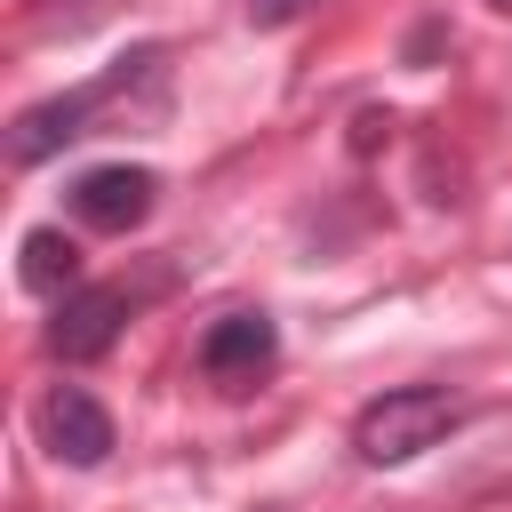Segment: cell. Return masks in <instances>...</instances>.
<instances>
[{
  "mask_svg": "<svg viewBox=\"0 0 512 512\" xmlns=\"http://www.w3.org/2000/svg\"><path fill=\"white\" fill-rule=\"evenodd\" d=\"M464 400L440 392V384H400V392H376L360 416H352V456L360 464H408L424 448H440L456 432Z\"/></svg>",
  "mask_w": 512,
  "mask_h": 512,
  "instance_id": "obj_1",
  "label": "cell"
},
{
  "mask_svg": "<svg viewBox=\"0 0 512 512\" xmlns=\"http://www.w3.org/2000/svg\"><path fill=\"white\" fill-rule=\"evenodd\" d=\"M152 72H160V48H136V56H120L104 80H80V88H64V96H48V104H24V112H16V136H8L16 168H40V160L64 152L72 136H88L96 112H104L112 96H128V80H152Z\"/></svg>",
  "mask_w": 512,
  "mask_h": 512,
  "instance_id": "obj_2",
  "label": "cell"
},
{
  "mask_svg": "<svg viewBox=\"0 0 512 512\" xmlns=\"http://www.w3.org/2000/svg\"><path fill=\"white\" fill-rule=\"evenodd\" d=\"M40 440H48V456L56 464H72V472H96L104 456H112V408L96 400V392H80V384H56L48 400H40Z\"/></svg>",
  "mask_w": 512,
  "mask_h": 512,
  "instance_id": "obj_3",
  "label": "cell"
},
{
  "mask_svg": "<svg viewBox=\"0 0 512 512\" xmlns=\"http://www.w3.org/2000/svg\"><path fill=\"white\" fill-rule=\"evenodd\" d=\"M152 200H160V176L136 168V160H104V168H88L72 184V216L88 232H136L152 216Z\"/></svg>",
  "mask_w": 512,
  "mask_h": 512,
  "instance_id": "obj_4",
  "label": "cell"
},
{
  "mask_svg": "<svg viewBox=\"0 0 512 512\" xmlns=\"http://www.w3.org/2000/svg\"><path fill=\"white\" fill-rule=\"evenodd\" d=\"M192 360H200V376H216V384H256V376L280 360V328H272L264 312H224V320L200 328Z\"/></svg>",
  "mask_w": 512,
  "mask_h": 512,
  "instance_id": "obj_5",
  "label": "cell"
},
{
  "mask_svg": "<svg viewBox=\"0 0 512 512\" xmlns=\"http://www.w3.org/2000/svg\"><path fill=\"white\" fill-rule=\"evenodd\" d=\"M128 312H136V296H128V288H112V280H104V288H72V296L56 304V328H48V344H56L64 360H104Z\"/></svg>",
  "mask_w": 512,
  "mask_h": 512,
  "instance_id": "obj_6",
  "label": "cell"
},
{
  "mask_svg": "<svg viewBox=\"0 0 512 512\" xmlns=\"http://www.w3.org/2000/svg\"><path fill=\"white\" fill-rule=\"evenodd\" d=\"M16 280L32 288V296H72L80 288V248L56 232V224H40V232H24V248H16Z\"/></svg>",
  "mask_w": 512,
  "mask_h": 512,
  "instance_id": "obj_7",
  "label": "cell"
},
{
  "mask_svg": "<svg viewBox=\"0 0 512 512\" xmlns=\"http://www.w3.org/2000/svg\"><path fill=\"white\" fill-rule=\"evenodd\" d=\"M304 8H312V0H248V24H264V32H272V24H296Z\"/></svg>",
  "mask_w": 512,
  "mask_h": 512,
  "instance_id": "obj_8",
  "label": "cell"
},
{
  "mask_svg": "<svg viewBox=\"0 0 512 512\" xmlns=\"http://www.w3.org/2000/svg\"><path fill=\"white\" fill-rule=\"evenodd\" d=\"M256 512H280V504H256Z\"/></svg>",
  "mask_w": 512,
  "mask_h": 512,
  "instance_id": "obj_9",
  "label": "cell"
},
{
  "mask_svg": "<svg viewBox=\"0 0 512 512\" xmlns=\"http://www.w3.org/2000/svg\"><path fill=\"white\" fill-rule=\"evenodd\" d=\"M496 8H504V16H512V0H496Z\"/></svg>",
  "mask_w": 512,
  "mask_h": 512,
  "instance_id": "obj_10",
  "label": "cell"
}]
</instances>
